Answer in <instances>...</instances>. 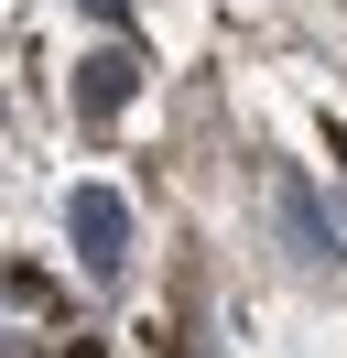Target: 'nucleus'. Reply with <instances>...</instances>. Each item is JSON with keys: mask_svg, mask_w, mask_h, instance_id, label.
Segmentation results:
<instances>
[{"mask_svg": "<svg viewBox=\"0 0 347 358\" xmlns=\"http://www.w3.org/2000/svg\"><path fill=\"white\" fill-rule=\"evenodd\" d=\"M130 87H141V55H130V44H98V55L76 66V109H87V120H120Z\"/></svg>", "mask_w": 347, "mask_h": 358, "instance_id": "nucleus-2", "label": "nucleus"}, {"mask_svg": "<svg viewBox=\"0 0 347 358\" xmlns=\"http://www.w3.org/2000/svg\"><path fill=\"white\" fill-rule=\"evenodd\" d=\"M65 239H76L87 271H120L130 261V196L120 185H76V196H65Z\"/></svg>", "mask_w": 347, "mask_h": 358, "instance_id": "nucleus-1", "label": "nucleus"}, {"mask_svg": "<svg viewBox=\"0 0 347 358\" xmlns=\"http://www.w3.org/2000/svg\"><path fill=\"white\" fill-rule=\"evenodd\" d=\"M325 141H337V163H347V120H337V131H325Z\"/></svg>", "mask_w": 347, "mask_h": 358, "instance_id": "nucleus-4", "label": "nucleus"}, {"mask_svg": "<svg viewBox=\"0 0 347 358\" xmlns=\"http://www.w3.org/2000/svg\"><path fill=\"white\" fill-rule=\"evenodd\" d=\"M76 11H98V22H120V0H76Z\"/></svg>", "mask_w": 347, "mask_h": 358, "instance_id": "nucleus-3", "label": "nucleus"}]
</instances>
